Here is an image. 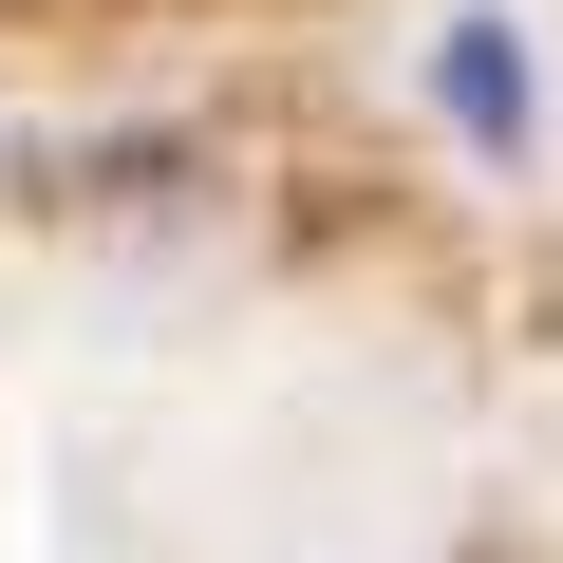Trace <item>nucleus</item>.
Here are the masks:
<instances>
[{"label": "nucleus", "instance_id": "obj_1", "mask_svg": "<svg viewBox=\"0 0 563 563\" xmlns=\"http://www.w3.org/2000/svg\"><path fill=\"white\" fill-rule=\"evenodd\" d=\"M432 113H451L470 151H526V132H544V95H526V20H488V0H470V20L432 38Z\"/></svg>", "mask_w": 563, "mask_h": 563}]
</instances>
